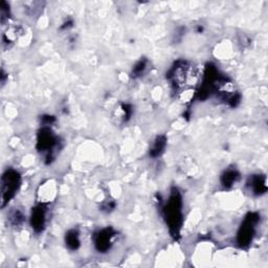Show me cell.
<instances>
[{"label":"cell","instance_id":"17","mask_svg":"<svg viewBox=\"0 0 268 268\" xmlns=\"http://www.w3.org/2000/svg\"><path fill=\"white\" fill-rule=\"evenodd\" d=\"M56 121L55 116L53 115H43L42 119H41V123H42V127H51V125H53V123Z\"/></svg>","mask_w":268,"mask_h":268},{"label":"cell","instance_id":"15","mask_svg":"<svg viewBox=\"0 0 268 268\" xmlns=\"http://www.w3.org/2000/svg\"><path fill=\"white\" fill-rule=\"evenodd\" d=\"M148 66H149V61L145 59V58H142V59L138 60L133 66L132 72H131V77L134 79L143 77L148 71Z\"/></svg>","mask_w":268,"mask_h":268},{"label":"cell","instance_id":"14","mask_svg":"<svg viewBox=\"0 0 268 268\" xmlns=\"http://www.w3.org/2000/svg\"><path fill=\"white\" fill-rule=\"evenodd\" d=\"M8 220L13 226H20L26 221V215L20 208H13L8 215Z\"/></svg>","mask_w":268,"mask_h":268},{"label":"cell","instance_id":"2","mask_svg":"<svg viewBox=\"0 0 268 268\" xmlns=\"http://www.w3.org/2000/svg\"><path fill=\"white\" fill-rule=\"evenodd\" d=\"M194 77V67L185 60L176 61L167 74V79L176 91H180L188 85H192Z\"/></svg>","mask_w":268,"mask_h":268},{"label":"cell","instance_id":"7","mask_svg":"<svg viewBox=\"0 0 268 268\" xmlns=\"http://www.w3.org/2000/svg\"><path fill=\"white\" fill-rule=\"evenodd\" d=\"M48 203L38 202V204H36L32 208L30 216V224L36 234H40V232L44 230L46 222H48Z\"/></svg>","mask_w":268,"mask_h":268},{"label":"cell","instance_id":"3","mask_svg":"<svg viewBox=\"0 0 268 268\" xmlns=\"http://www.w3.org/2000/svg\"><path fill=\"white\" fill-rule=\"evenodd\" d=\"M37 150L45 156L46 164H52L60 150V139L51 127H41L37 134Z\"/></svg>","mask_w":268,"mask_h":268},{"label":"cell","instance_id":"10","mask_svg":"<svg viewBox=\"0 0 268 268\" xmlns=\"http://www.w3.org/2000/svg\"><path fill=\"white\" fill-rule=\"evenodd\" d=\"M167 147V137L165 135H158L154 138V141L151 143L149 149V155L152 158L160 157L164 154Z\"/></svg>","mask_w":268,"mask_h":268},{"label":"cell","instance_id":"18","mask_svg":"<svg viewBox=\"0 0 268 268\" xmlns=\"http://www.w3.org/2000/svg\"><path fill=\"white\" fill-rule=\"evenodd\" d=\"M115 207V203L114 201L110 200L109 202H105L104 205H103V211H106V212H110L112 211V209H114Z\"/></svg>","mask_w":268,"mask_h":268},{"label":"cell","instance_id":"8","mask_svg":"<svg viewBox=\"0 0 268 268\" xmlns=\"http://www.w3.org/2000/svg\"><path fill=\"white\" fill-rule=\"evenodd\" d=\"M245 190L253 197H259L265 194L267 191L266 176L262 174L250 175L245 182Z\"/></svg>","mask_w":268,"mask_h":268},{"label":"cell","instance_id":"5","mask_svg":"<svg viewBox=\"0 0 268 268\" xmlns=\"http://www.w3.org/2000/svg\"><path fill=\"white\" fill-rule=\"evenodd\" d=\"M21 186L20 173L14 169H7L2 177V206L5 207L17 194Z\"/></svg>","mask_w":268,"mask_h":268},{"label":"cell","instance_id":"9","mask_svg":"<svg viewBox=\"0 0 268 268\" xmlns=\"http://www.w3.org/2000/svg\"><path fill=\"white\" fill-rule=\"evenodd\" d=\"M240 180V173L236 168H227L220 176V183L224 189H230Z\"/></svg>","mask_w":268,"mask_h":268},{"label":"cell","instance_id":"6","mask_svg":"<svg viewBox=\"0 0 268 268\" xmlns=\"http://www.w3.org/2000/svg\"><path fill=\"white\" fill-rule=\"evenodd\" d=\"M115 238H116V231L114 228L110 226L104 227L96 231L95 235H93L92 237L93 245H95V248L99 252L106 253L111 249L112 245L114 244Z\"/></svg>","mask_w":268,"mask_h":268},{"label":"cell","instance_id":"1","mask_svg":"<svg viewBox=\"0 0 268 268\" xmlns=\"http://www.w3.org/2000/svg\"><path fill=\"white\" fill-rule=\"evenodd\" d=\"M162 212H164V218L166 220V223L169 227L171 235L174 237L179 236L183 221V212L182 197L177 189L172 190Z\"/></svg>","mask_w":268,"mask_h":268},{"label":"cell","instance_id":"11","mask_svg":"<svg viewBox=\"0 0 268 268\" xmlns=\"http://www.w3.org/2000/svg\"><path fill=\"white\" fill-rule=\"evenodd\" d=\"M64 241H65L66 247L69 250L75 251V250L79 249V247L81 246V239H80L79 230L76 229V228L69 229L65 234Z\"/></svg>","mask_w":268,"mask_h":268},{"label":"cell","instance_id":"16","mask_svg":"<svg viewBox=\"0 0 268 268\" xmlns=\"http://www.w3.org/2000/svg\"><path fill=\"white\" fill-rule=\"evenodd\" d=\"M11 15V10H10V5L7 2H2L0 4V17H2V23L5 25L6 21L9 20Z\"/></svg>","mask_w":268,"mask_h":268},{"label":"cell","instance_id":"12","mask_svg":"<svg viewBox=\"0 0 268 268\" xmlns=\"http://www.w3.org/2000/svg\"><path fill=\"white\" fill-rule=\"evenodd\" d=\"M55 192H56L55 191V185L51 180L43 183V185H41L40 191H39V196H40V201L39 202L50 203L51 200L53 199L54 195H55Z\"/></svg>","mask_w":268,"mask_h":268},{"label":"cell","instance_id":"13","mask_svg":"<svg viewBox=\"0 0 268 268\" xmlns=\"http://www.w3.org/2000/svg\"><path fill=\"white\" fill-rule=\"evenodd\" d=\"M20 36V31L17 27H11L3 35V45L4 48L10 49L12 45L15 43V41Z\"/></svg>","mask_w":268,"mask_h":268},{"label":"cell","instance_id":"4","mask_svg":"<svg viewBox=\"0 0 268 268\" xmlns=\"http://www.w3.org/2000/svg\"><path fill=\"white\" fill-rule=\"evenodd\" d=\"M260 216L258 213H248L244 217L236 237V242L241 248H245L250 245L257 234Z\"/></svg>","mask_w":268,"mask_h":268}]
</instances>
